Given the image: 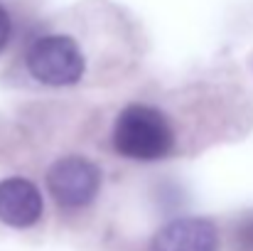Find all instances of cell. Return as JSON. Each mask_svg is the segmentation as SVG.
I'll return each mask as SVG.
<instances>
[{
	"label": "cell",
	"instance_id": "cell-1",
	"mask_svg": "<svg viewBox=\"0 0 253 251\" xmlns=\"http://www.w3.org/2000/svg\"><path fill=\"white\" fill-rule=\"evenodd\" d=\"M177 146L168 116L150 103H128L113 123V148L128 160L153 163L172 155Z\"/></svg>",
	"mask_w": 253,
	"mask_h": 251
},
{
	"label": "cell",
	"instance_id": "cell-2",
	"mask_svg": "<svg viewBox=\"0 0 253 251\" xmlns=\"http://www.w3.org/2000/svg\"><path fill=\"white\" fill-rule=\"evenodd\" d=\"M27 72L47 86H72L86 74V57L69 35H42L25 54Z\"/></svg>",
	"mask_w": 253,
	"mask_h": 251
},
{
	"label": "cell",
	"instance_id": "cell-3",
	"mask_svg": "<svg viewBox=\"0 0 253 251\" xmlns=\"http://www.w3.org/2000/svg\"><path fill=\"white\" fill-rule=\"evenodd\" d=\"M47 190L64 209L91 204L101 190V170L84 155H64L47 170Z\"/></svg>",
	"mask_w": 253,
	"mask_h": 251
},
{
	"label": "cell",
	"instance_id": "cell-4",
	"mask_svg": "<svg viewBox=\"0 0 253 251\" xmlns=\"http://www.w3.org/2000/svg\"><path fill=\"white\" fill-rule=\"evenodd\" d=\"M150 251H219V232L204 217H177L155 232Z\"/></svg>",
	"mask_w": 253,
	"mask_h": 251
},
{
	"label": "cell",
	"instance_id": "cell-5",
	"mask_svg": "<svg viewBox=\"0 0 253 251\" xmlns=\"http://www.w3.org/2000/svg\"><path fill=\"white\" fill-rule=\"evenodd\" d=\"M44 200L40 187L27 177L0 180V222L12 229H30L40 222Z\"/></svg>",
	"mask_w": 253,
	"mask_h": 251
},
{
	"label": "cell",
	"instance_id": "cell-6",
	"mask_svg": "<svg viewBox=\"0 0 253 251\" xmlns=\"http://www.w3.org/2000/svg\"><path fill=\"white\" fill-rule=\"evenodd\" d=\"M234 244H236V251H253V214L244 217L236 224Z\"/></svg>",
	"mask_w": 253,
	"mask_h": 251
},
{
	"label": "cell",
	"instance_id": "cell-7",
	"mask_svg": "<svg viewBox=\"0 0 253 251\" xmlns=\"http://www.w3.org/2000/svg\"><path fill=\"white\" fill-rule=\"evenodd\" d=\"M10 32H12V22H10V15L7 10L0 5V52L7 47V40H10Z\"/></svg>",
	"mask_w": 253,
	"mask_h": 251
}]
</instances>
